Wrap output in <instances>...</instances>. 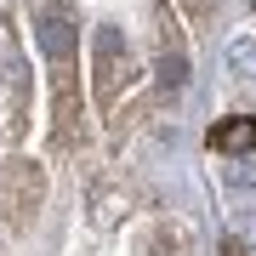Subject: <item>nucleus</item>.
Wrapping results in <instances>:
<instances>
[{
	"label": "nucleus",
	"instance_id": "obj_6",
	"mask_svg": "<svg viewBox=\"0 0 256 256\" xmlns=\"http://www.w3.org/2000/svg\"><path fill=\"white\" fill-rule=\"evenodd\" d=\"M222 182H228L234 194H250V188H256V154H239V160H228Z\"/></svg>",
	"mask_w": 256,
	"mask_h": 256
},
{
	"label": "nucleus",
	"instance_id": "obj_2",
	"mask_svg": "<svg viewBox=\"0 0 256 256\" xmlns=\"http://www.w3.org/2000/svg\"><path fill=\"white\" fill-rule=\"evenodd\" d=\"M40 200H46V165H34V160H6V171H0V216H6L12 234H23L28 222H34Z\"/></svg>",
	"mask_w": 256,
	"mask_h": 256
},
{
	"label": "nucleus",
	"instance_id": "obj_9",
	"mask_svg": "<svg viewBox=\"0 0 256 256\" xmlns=\"http://www.w3.org/2000/svg\"><path fill=\"white\" fill-rule=\"evenodd\" d=\"M250 6H256V0H250Z\"/></svg>",
	"mask_w": 256,
	"mask_h": 256
},
{
	"label": "nucleus",
	"instance_id": "obj_4",
	"mask_svg": "<svg viewBox=\"0 0 256 256\" xmlns=\"http://www.w3.org/2000/svg\"><path fill=\"white\" fill-rule=\"evenodd\" d=\"M210 154H256V114H234V120H216L210 126Z\"/></svg>",
	"mask_w": 256,
	"mask_h": 256
},
{
	"label": "nucleus",
	"instance_id": "obj_5",
	"mask_svg": "<svg viewBox=\"0 0 256 256\" xmlns=\"http://www.w3.org/2000/svg\"><path fill=\"white\" fill-rule=\"evenodd\" d=\"M154 74H160V92H182V86H188V57L176 52V46H160Z\"/></svg>",
	"mask_w": 256,
	"mask_h": 256
},
{
	"label": "nucleus",
	"instance_id": "obj_1",
	"mask_svg": "<svg viewBox=\"0 0 256 256\" xmlns=\"http://www.w3.org/2000/svg\"><path fill=\"white\" fill-rule=\"evenodd\" d=\"M131 80H137V57H131V40L120 34L114 23H102L92 34V92L102 108H120V92H131Z\"/></svg>",
	"mask_w": 256,
	"mask_h": 256
},
{
	"label": "nucleus",
	"instance_id": "obj_3",
	"mask_svg": "<svg viewBox=\"0 0 256 256\" xmlns=\"http://www.w3.org/2000/svg\"><path fill=\"white\" fill-rule=\"evenodd\" d=\"M34 46L46 52V63H52V68H63V63H74V46H80V34H74V23H68L57 6H40V12H34Z\"/></svg>",
	"mask_w": 256,
	"mask_h": 256
},
{
	"label": "nucleus",
	"instance_id": "obj_7",
	"mask_svg": "<svg viewBox=\"0 0 256 256\" xmlns=\"http://www.w3.org/2000/svg\"><path fill=\"white\" fill-rule=\"evenodd\" d=\"M228 68L239 74V80H256V40H250V34L228 46Z\"/></svg>",
	"mask_w": 256,
	"mask_h": 256
},
{
	"label": "nucleus",
	"instance_id": "obj_8",
	"mask_svg": "<svg viewBox=\"0 0 256 256\" xmlns=\"http://www.w3.org/2000/svg\"><path fill=\"white\" fill-rule=\"evenodd\" d=\"M222 256H245V245L239 239H222Z\"/></svg>",
	"mask_w": 256,
	"mask_h": 256
}]
</instances>
